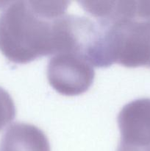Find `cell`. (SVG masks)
<instances>
[{
  "instance_id": "cell-2",
  "label": "cell",
  "mask_w": 150,
  "mask_h": 151,
  "mask_svg": "<svg viewBox=\"0 0 150 151\" xmlns=\"http://www.w3.org/2000/svg\"><path fill=\"white\" fill-rule=\"evenodd\" d=\"M51 86L63 95H79L88 91L94 82V66L82 55L73 52L54 54L47 66Z\"/></svg>"
},
{
  "instance_id": "cell-3",
  "label": "cell",
  "mask_w": 150,
  "mask_h": 151,
  "mask_svg": "<svg viewBox=\"0 0 150 151\" xmlns=\"http://www.w3.org/2000/svg\"><path fill=\"white\" fill-rule=\"evenodd\" d=\"M120 141L116 151H150V98L126 103L118 116Z\"/></svg>"
},
{
  "instance_id": "cell-1",
  "label": "cell",
  "mask_w": 150,
  "mask_h": 151,
  "mask_svg": "<svg viewBox=\"0 0 150 151\" xmlns=\"http://www.w3.org/2000/svg\"><path fill=\"white\" fill-rule=\"evenodd\" d=\"M69 1H16L0 13V51L10 61L26 63L38 58L72 52L76 45Z\"/></svg>"
},
{
  "instance_id": "cell-4",
  "label": "cell",
  "mask_w": 150,
  "mask_h": 151,
  "mask_svg": "<svg viewBox=\"0 0 150 151\" xmlns=\"http://www.w3.org/2000/svg\"><path fill=\"white\" fill-rule=\"evenodd\" d=\"M0 151H51V146L41 128L17 122L9 126L1 137Z\"/></svg>"
},
{
  "instance_id": "cell-5",
  "label": "cell",
  "mask_w": 150,
  "mask_h": 151,
  "mask_svg": "<svg viewBox=\"0 0 150 151\" xmlns=\"http://www.w3.org/2000/svg\"><path fill=\"white\" fill-rule=\"evenodd\" d=\"M16 106L10 94L0 86V131L14 119Z\"/></svg>"
}]
</instances>
